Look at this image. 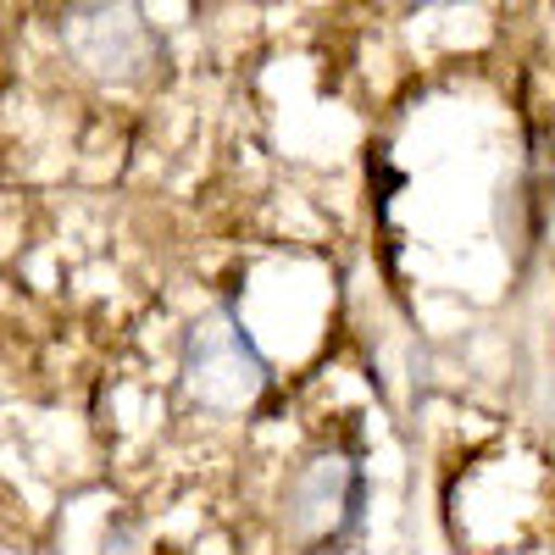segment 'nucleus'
Listing matches in <instances>:
<instances>
[{
  "label": "nucleus",
  "mask_w": 555,
  "mask_h": 555,
  "mask_svg": "<svg viewBox=\"0 0 555 555\" xmlns=\"http://www.w3.org/2000/svg\"><path fill=\"white\" fill-rule=\"evenodd\" d=\"M272 389V366L245 334L234 306H211L190 322L178 350V395L211 416H245Z\"/></svg>",
  "instance_id": "obj_1"
},
{
  "label": "nucleus",
  "mask_w": 555,
  "mask_h": 555,
  "mask_svg": "<svg viewBox=\"0 0 555 555\" xmlns=\"http://www.w3.org/2000/svg\"><path fill=\"white\" fill-rule=\"evenodd\" d=\"M366 522V467L350 444L311 450L284 483L278 528L300 555H339Z\"/></svg>",
  "instance_id": "obj_2"
},
{
  "label": "nucleus",
  "mask_w": 555,
  "mask_h": 555,
  "mask_svg": "<svg viewBox=\"0 0 555 555\" xmlns=\"http://www.w3.org/2000/svg\"><path fill=\"white\" fill-rule=\"evenodd\" d=\"M62 44L101 83H133L162 56L156 28L145 23L139 0H73L62 17Z\"/></svg>",
  "instance_id": "obj_3"
},
{
  "label": "nucleus",
  "mask_w": 555,
  "mask_h": 555,
  "mask_svg": "<svg viewBox=\"0 0 555 555\" xmlns=\"http://www.w3.org/2000/svg\"><path fill=\"white\" fill-rule=\"evenodd\" d=\"M139 522H128V517H117L112 528H106V539H101V555H139Z\"/></svg>",
  "instance_id": "obj_4"
}]
</instances>
